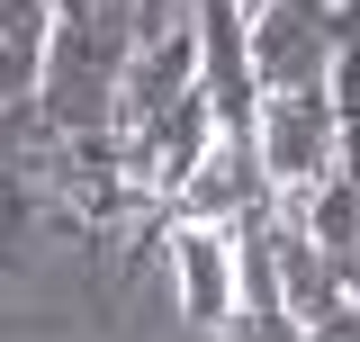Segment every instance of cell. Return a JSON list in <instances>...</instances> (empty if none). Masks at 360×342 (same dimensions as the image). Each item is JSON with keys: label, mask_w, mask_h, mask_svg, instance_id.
<instances>
[{"label": "cell", "mask_w": 360, "mask_h": 342, "mask_svg": "<svg viewBox=\"0 0 360 342\" xmlns=\"http://www.w3.org/2000/svg\"><path fill=\"white\" fill-rule=\"evenodd\" d=\"M135 45H144V0H54V45H45V82H37L45 135L117 127Z\"/></svg>", "instance_id": "cell-1"}, {"label": "cell", "mask_w": 360, "mask_h": 342, "mask_svg": "<svg viewBox=\"0 0 360 342\" xmlns=\"http://www.w3.org/2000/svg\"><path fill=\"white\" fill-rule=\"evenodd\" d=\"M172 298H180V334H234L243 315V253L234 225L217 216H172Z\"/></svg>", "instance_id": "cell-2"}, {"label": "cell", "mask_w": 360, "mask_h": 342, "mask_svg": "<svg viewBox=\"0 0 360 342\" xmlns=\"http://www.w3.org/2000/svg\"><path fill=\"white\" fill-rule=\"evenodd\" d=\"M262 163L279 189H307L342 163V108H333V82H297L262 99Z\"/></svg>", "instance_id": "cell-3"}, {"label": "cell", "mask_w": 360, "mask_h": 342, "mask_svg": "<svg viewBox=\"0 0 360 342\" xmlns=\"http://www.w3.org/2000/svg\"><path fill=\"white\" fill-rule=\"evenodd\" d=\"M333 37H342V0H262V9H252V63H262V90L333 82Z\"/></svg>", "instance_id": "cell-4"}, {"label": "cell", "mask_w": 360, "mask_h": 342, "mask_svg": "<svg viewBox=\"0 0 360 342\" xmlns=\"http://www.w3.org/2000/svg\"><path fill=\"white\" fill-rule=\"evenodd\" d=\"M198 0H144V27H172V18H189Z\"/></svg>", "instance_id": "cell-7"}, {"label": "cell", "mask_w": 360, "mask_h": 342, "mask_svg": "<svg viewBox=\"0 0 360 342\" xmlns=\"http://www.w3.org/2000/svg\"><path fill=\"white\" fill-rule=\"evenodd\" d=\"M262 189H279L270 163H262V135H217V144H207V163L172 189V216H217V225H234Z\"/></svg>", "instance_id": "cell-6"}, {"label": "cell", "mask_w": 360, "mask_h": 342, "mask_svg": "<svg viewBox=\"0 0 360 342\" xmlns=\"http://www.w3.org/2000/svg\"><path fill=\"white\" fill-rule=\"evenodd\" d=\"M198 63H207V45H198V9L172 18V27H144L127 63V90H117V127H144V118H162L172 99L198 90Z\"/></svg>", "instance_id": "cell-5"}]
</instances>
